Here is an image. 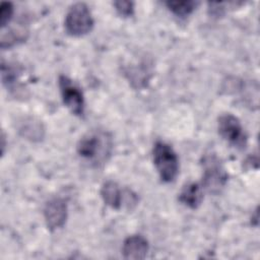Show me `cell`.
Segmentation results:
<instances>
[{
    "instance_id": "ba28073f",
    "label": "cell",
    "mask_w": 260,
    "mask_h": 260,
    "mask_svg": "<svg viewBox=\"0 0 260 260\" xmlns=\"http://www.w3.org/2000/svg\"><path fill=\"white\" fill-rule=\"evenodd\" d=\"M148 252V242L140 235L128 237L122 247V253L126 259H144Z\"/></svg>"
},
{
    "instance_id": "277c9868",
    "label": "cell",
    "mask_w": 260,
    "mask_h": 260,
    "mask_svg": "<svg viewBox=\"0 0 260 260\" xmlns=\"http://www.w3.org/2000/svg\"><path fill=\"white\" fill-rule=\"evenodd\" d=\"M202 186L211 193H218L228 181V174L215 154H207L202 159Z\"/></svg>"
},
{
    "instance_id": "6da1fadb",
    "label": "cell",
    "mask_w": 260,
    "mask_h": 260,
    "mask_svg": "<svg viewBox=\"0 0 260 260\" xmlns=\"http://www.w3.org/2000/svg\"><path fill=\"white\" fill-rule=\"evenodd\" d=\"M112 149V136L107 131L102 130L86 133L77 144L79 156L95 167L104 165L109 159Z\"/></svg>"
},
{
    "instance_id": "7c38bea8",
    "label": "cell",
    "mask_w": 260,
    "mask_h": 260,
    "mask_svg": "<svg viewBox=\"0 0 260 260\" xmlns=\"http://www.w3.org/2000/svg\"><path fill=\"white\" fill-rule=\"evenodd\" d=\"M0 25L1 28L3 29L12 19L13 13H14V8L11 2H2L0 6Z\"/></svg>"
},
{
    "instance_id": "3957f363",
    "label": "cell",
    "mask_w": 260,
    "mask_h": 260,
    "mask_svg": "<svg viewBox=\"0 0 260 260\" xmlns=\"http://www.w3.org/2000/svg\"><path fill=\"white\" fill-rule=\"evenodd\" d=\"M93 27V19L88 6L77 2L67 11L65 17V29L72 37H81L88 34Z\"/></svg>"
},
{
    "instance_id": "8992f818",
    "label": "cell",
    "mask_w": 260,
    "mask_h": 260,
    "mask_svg": "<svg viewBox=\"0 0 260 260\" xmlns=\"http://www.w3.org/2000/svg\"><path fill=\"white\" fill-rule=\"evenodd\" d=\"M218 132L223 139L236 147L245 148L247 137L241 122L232 114H224L218 118Z\"/></svg>"
},
{
    "instance_id": "5b68a950",
    "label": "cell",
    "mask_w": 260,
    "mask_h": 260,
    "mask_svg": "<svg viewBox=\"0 0 260 260\" xmlns=\"http://www.w3.org/2000/svg\"><path fill=\"white\" fill-rule=\"evenodd\" d=\"M59 88L65 106L76 116L84 114V99L81 89L67 76H59Z\"/></svg>"
},
{
    "instance_id": "30bf717a",
    "label": "cell",
    "mask_w": 260,
    "mask_h": 260,
    "mask_svg": "<svg viewBox=\"0 0 260 260\" xmlns=\"http://www.w3.org/2000/svg\"><path fill=\"white\" fill-rule=\"evenodd\" d=\"M101 196L104 202L114 209H119L122 205V192L116 182L107 181L101 188Z\"/></svg>"
},
{
    "instance_id": "4fadbf2b",
    "label": "cell",
    "mask_w": 260,
    "mask_h": 260,
    "mask_svg": "<svg viewBox=\"0 0 260 260\" xmlns=\"http://www.w3.org/2000/svg\"><path fill=\"white\" fill-rule=\"evenodd\" d=\"M114 6L118 13L124 17H129L134 12V4L131 1H115Z\"/></svg>"
},
{
    "instance_id": "52a82bcc",
    "label": "cell",
    "mask_w": 260,
    "mask_h": 260,
    "mask_svg": "<svg viewBox=\"0 0 260 260\" xmlns=\"http://www.w3.org/2000/svg\"><path fill=\"white\" fill-rule=\"evenodd\" d=\"M44 216L49 230L55 231L64 225L67 218V205L61 198H53L44 208Z\"/></svg>"
},
{
    "instance_id": "7a4b0ae2",
    "label": "cell",
    "mask_w": 260,
    "mask_h": 260,
    "mask_svg": "<svg viewBox=\"0 0 260 260\" xmlns=\"http://www.w3.org/2000/svg\"><path fill=\"white\" fill-rule=\"evenodd\" d=\"M153 161L164 182L175 180L179 171V159L174 149L167 143L157 141L153 146Z\"/></svg>"
},
{
    "instance_id": "8fae6325",
    "label": "cell",
    "mask_w": 260,
    "mask_h": 260,
    "mask_svg": "<svg viewBox=\"0 0 260 260\" xmlns=\"http://www.w3.org/2000/svg\"><path fill=\"white\" fill-rule=\"evenodd\" d=\"M167 7L175 15L179 17H186L190 15L197 7L198 2L188 0V1H168L166 2Z\"/></svg>"
},
{
    "instance_id": "9c48e42d",
    "label": "cell",
    "mask_w": 260,
    "mask_h": 260,
    "mask_svg": "<svg viewBox=\"0 0 260 260\" xmlns=\"http://www.w3.org/2000/svg\"><path fill=\"white\" fill-rule=\"evenodd\" d=\"M203 199V187L197 183H190L186 185L180 195L179 200L186 206L195 209L197 208Z\"/></svg>"
}]
</instances>
